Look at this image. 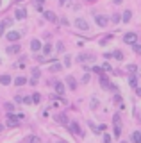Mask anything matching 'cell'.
Listing matches in <instances>:
<instances>
[{"label": "cell", "instance_id": "cell-1", "mask_svg": "<svg viewBox=\"0 0 141 143\" xmlns=\"http://www.w3.org/2000/svg\"><path fill=\"white\" fill-rule=\"evenodd\" d=\"M113 122H114V136H120V134H122V120H120L118 115H114Z\"/></svg>", "mask_w": 141, "mask_h": 143}, {"label": "cell", "instance_id": "cell-2", "mask_svg": "<svg viewBox=\"0 0 141 143\" xmlns=\"http://www.w3.org/2000/svg\"><path fill=\"white\" fill-rule=\"evenodd\" d=\"M123 41H125V43H129V45L137 43V34H136V32H127V34L123 36Z\"/></svg>", "mask_w": 141, "mask_h": 143}, {"label": "cell", "instance_id": "cell-3", "mask_svg": "<svg viewBox=\"0 0 141 143\" xmlns=\"http://www.w3.org/2000/svg\"><path fill=\"white\" fill-rule=\"evenodd\" d=\"M18 124H20V116L9 113V115H7V125H9V127H16Z\"/></svg>", "mask_w": 141, "mask_h": 143}, {"label": "cell", "instance_id": "cell-4", "mask_svg": "<svg viewBox=\"0 0 141 143\" xmlns=\"http://www.w3.org/2000/svg\"><path fill=\"white\" fill-rule=\"evenodd\" d=\"M95 22L98 27H107V18L102 16V14H95Z\"/></svg>", "mask_w": 141, "mask_h": 143}, {"label": "cell", "instance_id": "cell-5", "mask_svg": "<svg viewBox=\"0 0 141 143\" xmlns=\"http://www.w3.org/2000/svg\"><path fill=\"white\" fill-rule=\"evenodd\" d=\"M75 27H77L79 31H88V29H89V27H88V23L84 22L82 18H77V20H75Z\"/></svg>", "mask_w": 141, "mask_h": 143}, {"label": "cell", "instance_id": "cell-6", "mask_svg": "<svg viewBox=\"0 0 141 143\" xmlns=\"http://www.w3.org/2000/svg\"><path fill=\"white\" fill-rule=\"evenodd\" d=\"M70 131L73 134H77V136H82V131H80V127H79L77 122H72V124H70Z\"/></svg>", "mask_w": 141, "mask_h": 143}, {"label": "cell", "instance_id": "cell-7", "mask_svg": "<svg viewBox=\"0 0 141 143\" xmlns=\"http://www.w3.org/2000/svg\"><path fill=\"white\" fill-rule=\"evenodd\" d=\"M7 41H18L20 39V32H16V31H11V32H7Z\"/></svg>", "mask_w": 141, "mask_h": 143}, {"label": "cell", "instance_id": "cell-8", "mask_svg": "<svg viewBox=\"0 0 141 143\" xmlns=\"http://www.w3.org/2000/svg\"><path fill=\"white\" fill-rule=\"evenodd\" d=\"M39 48H43L41 47V41H39V39H32V41H30V50L32 52H38Z\"/></svg>", "mask_w": 141, "mask_h": 143}, {"label": "cell", "instance_id": "cell-9", "mask_svg": "<svg viewBox=\"0 0 141 143\" xmlns=\"http://www.w3.org/2000/svg\"><path fill=\"white\" fill-rule=\"evenodd\" d=\"M25 16H27V11H25V9H16V11H14V18H16V20H23Z\"/></svg>", "mask_w": 141, "mask_h": 143}, {"label": "cell", "instance_id": "cell-10", "mask_svg": "<svg viewBox=\"0 0 141 143\" xmlns=\"http://www.w3.org/2000/svg\"><path fill=\"white\" fill-rule=\"evenodd\" d=\"M55 120L59 122V124H64V125H68V118H66V115H63V113L55 115Z\"/></svg>", "mask_w": 141, "mask_h": 143}, {"label": "cell", "instance_id": "cell-11", "mask_svg": "<svg viewBox=\"0 0 141 143\" xmlns=\"http://www.w3.org/2000/svg\"><path fill=\"white\" fill-rule=\"evenodd\" d=\"M20 48H22V47H20L18 43H14V45L7 47V54H18V52H20Z\"/></svg>", "mask_w": 141, "mask_h": 143}, {"label": "cell", "instance_id": "cell-12", "mask_svg": "<svg viewBox=\"0 0 141 143\" xmlns=\"http://www.w3.org/2000/svg\"><path fill=\"white\" fill-rule=\"evenodd\" d=\"M66 84L70 86V90H75V88H77V80H75L72 75H68V79H66Z\"/></svg>", "mask_w": 141, "mask_h": 143}, {"label": "cell", "instance_id": "cell-13", "mask_svg": "<svg viewBox=\"0 0 141 143\" xmlns=\"http://www.w3.org/2000/svg\"><path fill=\"white\" fill-rule=\"evenodd\" d=\"M11 23H13L11 20H2V22H0V36L4 34V29H6V27H9Z\"/></svg>", "mask_w": 141, "mask_h": 143}, {"label": "cell", "instance_id": "cell-14", "mask_svg": "<svg viewBox=\"0 0 141 143\" xmlns=\"http://www.w3.org/2000/svg\"><path fill=\"white\" fill-rule=\"evenodd\" d=\"M43 14H45V18L48 20V22H57V16H55L52 11H47V13H43Z\"/></svg>", "mask_w": 141, "mask_h": 143}, {"label": "cell", "instance_id": "cell-15", "mask_svg": "<svg viewBox=\"0 0 141 143\" xmlns=\"http://www.w3.org/2000/svg\"><path fill=\"white\" fill-rule=\"evenodd\" d=\"M0 84L9 86V84H11V77H9V75H0Z\"/></svg>", "mask_w": 141, "mask_h": 143}, {"label": "cell", "instance_id": "cell-16", "mask_svg": "<svg viewBox=\"0 0 141 143\" xmlns=\"http://www.w3.org/2000/svg\"><path fill=\"white\" fill-rule=\"evenodd\" d=\"M130 18H132V11H129V9H127V11L123 13V16H122V20H123V22H125V23H129V22H130Z\"/></svg>", "mask_w": 141, "mask_h": 143}, {"label": "cell", "instance_id": "cell-17", "mask_svg": "<svg viewBox=\"0 0 141 143\" xmlns=\"http://www.w3.org/2000/svg\"><path fill=\"white\" fill-rule=\"evenodd\" d=\"M55 91L59 95H64V84L63 82H55Z\"/></svg>", "mask_w": 141, "mask_h": 143}, {"label": "cell", "instance_id": "cell-18", "mask_svg": "<svg viewBox=\"0 0 141 143\" xmlns=\"http://www.w3.org/2000/svg\"><path fill=\"white\" fill-rule=\"evenodd\" d=\"M89 59H93L91 54H80V55H79V61H80V63H84V61H89Z\"/></svg>", "mask_w": 141, "mask_h": 143}, {"label": "cell", "instance_id": "cell-19", "mask_svg": "<svg viewBox=\"0 0 141 143\" xmlns=\"http://www.w3.org/2000/svg\"><path fill=\"white\" fill-rule=\"evenodd\" d=\"M25 82H27L25 77H16V79H14V84H16V86H23Z\"/></svg>", "mask_w": 141, "mask_h": 143}, {"label": "cell", "instance_id": "cell-20", "mask_svg": "<svg viewBox=\"0 0 141 143\" xmlns=\"http://www.w3.org/2000/svg\"><path fill=\"white\" fill-rule=\"evenodd\" d=\"M25 143H39V138L38 136H27L25 138Z\"/></svg>", "mask_w": 141, "mask_h": 143}, {"label": "cell", "instance_id": "cell-21", "mask_svg": "<svg viewBox=\"0 0 141 143\" xmlns=\"http://www.w3.org/2000/svg\"><path fill=\"white\" fill-rule=\"evenodd\" d=\"M132 139H134V143H141V132L139 131L132 132Z\"/></svg>", "mask_w": 141, "mask_h": 143}, {"label": "cell", "instance_id": "cell-22", "mask_svg": "<svg viewBox=\"0 0 141 143\" xmlns=\"http://www.w3.org/2000/svg\"><path fill=\"white\" fill-rule=\"evenodd\" d=\"M113 57L118 59V61H122V59H123V54L120 52V50H114V52H113Z\"/></svg>", "mask_w": 141, "mask_h": 143}, {"label": "cell", "instance_id": "cell-23", "mask_svg": "<svg viewBox=\"0 0 141 143\" xmlns=\"http://www.w3.org/2000/svg\"><path fill=\"white\" fill-rule=\"evenodd\" d=\"M100 84H102V88H111V84L107 82V79H105V77L100 79Z\"/></svg>", "mask_w": 141, "mask_h": 143}, {"label": "cell", "instance_id": "cell-24", "mask_svg": "<svg viewBox=\"0 0 141 143\" xmlns=\"http://www.w3.org/2000/svg\"><path fill=\"white\" fill-rule=\"evenodd\" d=\"M39 100H41V95H39V93H34V95H32V102H34V104H39Z\"/></svg>", "mask_w": 141, "mask_h": 143}, {"label": "cell", "instance_id": "cell-25", "mask_svg": "<svg viewBox=\"0 0 141 143\" xmlns=\"http://www.w3.org/2000/svg\"><path fill=\"white\" fill-rule=\"evenodd\" d=\"M43 52H45V54H50V52H52V45H50V43L43 45Z\"/></svg>", "mask_w": 141, "mask_h": 143}, {"label": "cell", "instance_id": "cell-26", "mask_svg": "<svg viewBox=\"0 0 141 143\" xmlns=\"http://www.w3.org/2000/svg\"><path fill=\"white\" fill-rule=\"evenodd\" d=\"M61 68H63V66H61V65H59V63H54L50 70H52V72H59V70H61Z\"/></svg>", "mask_w": 141, "mask_h": 143}, {"label": "cell", "instance_id": "cell-27", "mask_svg": "<svg viewBox=\"0 0 141 143\" xmlns=\"http://www.w3.org/2000/svg\"><path fill=\"white\" fill-rule=\"evenodd\" d=\"M127 70H129L130 73H136V70H137V66H136V65H129V66H127Z\"/></svg>", "mask_w": 141, "mask_h": 143}, {"label": "cell", "instance_id": "cell-28", "mask_svg": "<svg viewBox=\"0 0 141 143\" xmlns=\"http://www.w3.org/2000/svg\"><path fill=\"white\" fill-rule=\"evenodd\" d=\"M111 20H113V23H118L120 20H122V16H120V14H113V18H111Z\"/></svg>", "mask_w": 141, "mask_h": 143}, {"label": "cell", "instance_id": "cell-29", "mask_svg": "<svg viewBox=\"0 0 141 143\" xmlns=\"http://www.w3.org/2000/svg\"><path fill=\"white\" fill-rule=\"evenodd\" d=\"M130 86H132V88H136V86H137V80H136L134 73H132V77H130Z\"/></svg>", "mask_w": 141, "mask_h": 143}, {"label": "cell", "instance_id": "cell-30", "mask_svg": "<svg viewBox=\"0 0 141 143\" xmlns=\"http://www.w3.org/2000/svg\"><path fill=\"white\" fill-rule=\"evenodd\" d=\"M132 47H134V52H136V54H141V45H136V43H134Z\"/></svg>", "mask_w": 141, "mask_h": 143}, {"label": "cell", "instance_id": "cell-31", "mask_svg": "<svg viewBox=\"0 0 141 143\" xmlns=\"http://www.w3.org/2000/svg\"><path fill=\"white\" fill-rule=\"evenodd\" d=\"M64 65H66V66H70V65H72V59H70V55H66V57H64Z\"/></svg>", "mask_w": 141, "mask_h": 143}, {"label": "cell", "instance_id": "cell-32", "mask_svg": "<svg viewBox=\"0 0 141 143\" xmlns=\"http://www.w3.org/2000/svg\"><path fill=\"white\" fill-rule=\"evenodd\" d=\"M82 82H84V84H88V82H89V73H86V75L82 77Z\"/></svg>", "mask_w": 141, "mask_h": 143}, {"label": "cell", "instance_id": "cell-33", "mask_svg": "<svg viewBox=\"0 0 141 143\" xmlns=\"http://www.w3.org/2000/svg\"><path fill=\"white\" fill-rule=\"evenodd\" d=\"M43 2H45V0H36V7H38V9H41Z\"/></svg>", "mask_w": 141, "mask_h": 143}, {"label": "cell", "instance_id": "cell-34", "mask_svg": "<svg viewBox=\"0 0 141 143\" xmlns=\"http://www.w3.org/2000/svg\"><path fill=\"white\" fill-rule=\"evenodd\" d=\"M32 75H34V79H38V77H39V70L34 68V70H32Z\"/></svg>", "mask_w": 141, "mask_h": 143}, {"label": "cell", "instance_id": "cell-35", "mask_svg": "<svg viewBox=\"0 0 141 143\" xmlns=\"http://www.w3.org/2000/svg\"><path fill=\"white\" fill-rule=\"evenodd\" d=\"M104 143H111V136L109 134H104Z\"/></svg>", "mask_w": 141, "mask_h": 143}, {"label": "cell", "instance_id": "cell-36", "mask_svg": "<svg viewBox=\"0 0 141 143\" xmlns=\"http://www.w3.org/2000/svg\"><path fill=\"white\" fill-rule=\"evenodd\" d=\"M23 102H25V104H32V97H25Z\"/></svg>", "mask_w": 141, "mask_h": 143}, {"label": "cell", "instance_id": "cell-37", "mask_svg": "<svg viewBox=\"0 0 141 143\" xmlns=\"http://www.w3.org/2000/svg\"><path fill=\"white\" fill-rule=\"evenodd\" d=\"M114 102H116V104H120V102H122V97H120V95H114Z\"/></svg>", "mask_w": 141, "mask_h": 143}, {"label": "cell", "instance_id": "cell-38", "mask_svg": "<svg viewBox=\"0 0 141 143\" xmlns=\"http://www.w3.org/2000/svg\"><path fill=\"white\" fill-rule=\"evenodd\" d=\"M57 50H59V52H63V50H64V45H63V43H59V45H57Z\"/></svg>", "mask_w": 141, "mask_h": 143}, {"label": "cell", "instance_id": "cell-39", "mask_svg": "<svg viewBox=\"0 0 141 143\" xmlns=\"http://www.w3.org/2000/svg\"><path fill=\"white\" fill-rule=\"evenodd\" d=\"M93 72H96V73L102 75V68H98V66H95V68H93Z\"/></svg>", "mask_w": 141, "mask_h": 143}, {"label": "cell", "instance_id": "cell-40", "mask_svg": "<svg viewBox=\"0 0 141 143\" xmlns=\"http://www.w3.org/2000/svg\"><path fill=\"white\" fill-rule=\"evenodd\" d=\"M104 70H107V72H111V65H109V63H105V65H104Z\"/></svg>", "mask_w": 141, "mask_h": 143}, {"label": "cell", "instance_id": "cell-41", "mask_svg": "<svg viewBox=\"0 0 141 143\" xmlns=\"http://www.w3.org/2000/svg\"><path fill=\"white\" fill-rule=\"evenodd\" d=\"M123 2V0H114V4H122Z\"/></svg>", "mask_w": 141, "mask_h": 143}, {"label": "cell", "instance_id": "cell-42", "mask_svg": "<svg viewBox=\"0 0 141 143\" xmlns=\"http://www.w3.org/2000/svg\"><path fill=\"white\" fill-rule=\"evenodd\" d=\"M2 131H4V125H2V124H0V132H2Z\"/></svg>", "mask_w": 141, "mask_h": 143}, {"label": "cell", "instance_id": "cell-43", "mask_svg": "<svg viewBox=\"0 0 141 143\" xmlns=\"http://www.w3.org/2000/svg\"><path fill=\"white\" fill-rule=\"evenodd\" d=\"M57 143H66V141H57Z\"/></svg>", "mask_w": 141, "mask_h": 143}, {"label": "cell", "instance_id": "cell-44", "mask_svg": "<svg viewBox=\"0 0 141 143\" xmlns=\"http://www.w3.org/2000/svg\"><path fill=\"white\" fill-rule=\"evenodd\" d=\"M122 143H127V141H122Z\"/></svg>", "mask_w": 141, "mask_h": 143}, {"label": "cell", "instance_id": "cell-45", "mask_svg": "<svg viewBox=\"0 0 141 143\" xmlns=\"http://www.w3.org/2000/svg\"><path fill=\"white\" fill-rule=\"evenodd\" d=\"M0 63H2V59H0Z\"/></svg>", "mask_w": 141, "mask_h": 143}]
</instances>
